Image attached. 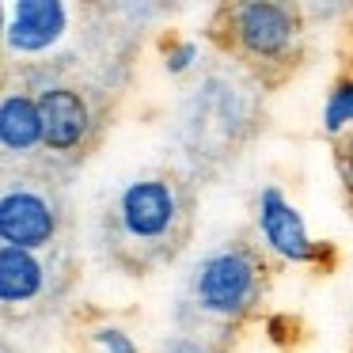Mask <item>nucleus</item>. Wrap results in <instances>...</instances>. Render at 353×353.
Wrapping results in <instances>:
<instances>
[{"instance_id": "f257e3e1", "label": "nucleus", "mask_w": 353, "mask_h": 353, "mask_svg": "<svg viewBox=\"0 0 353 353\" xmlns=\"http://www.w3.org/2000/svg\"><path fill=\"white\" fill-rule=\"evenodd\" d=\"M262 99L266 88L254 77L232 61H213L183 92L171 118L175 171L198 186L232 168L262 130Z\"/></svg>"}, {"instance_id": "f03ea898", "label": "nucleus", "mask_w": 353, "mask_h": 353, "mask_svg": "<svg viewBox=\"0 0 353 353\" xmlns=\"http://www.w3.org/2000/svg\"><path fill=\"white\" fill-rule=\"evenodd\" d=\"M198 194L183 171H145L118 186L99 213V251L114 270L148 277L171 266L194 236Z\"/></svg>"}, {"instance_id": "7ed1b4c3", "label": "nucleus", "mask_w": 353, "mask_h": 353, "mask_svg": "<svg viewBox=\"0 0 353 353\" xmlns=\"http://www.w3.org/2000/svg\"><path fill=\"white\" fill-rule=\"evenodd\" d=\"M122 61H110L107 50L61 54L54 61H39L23 72L27 95L39 103L42 130H46V156L57 168H72L99 137L110 118L114 92L122 84Z\"/></svg>"}, {"instance_id": "20e7f679", "label": "nucleus", "mask_w": 353, "mask_h": 353, "mask_svg": "<svg viewBox=\"0 0 353 353\" xmlns=\"http://www.w3.org/2000/svg\"><path fill=\"white\" fill-rule=\"evenodd\" d=\"M270 281V262L243 236L221 239L190 262L175 300V327L183 342L216 350L232 330L262 304Z\"/></svg>"}, {"instance_id": "39448f33", "label": "nucleus", "mask_w": 353, "mask_h": 353, "mask_svg": "<svg viewBox=\"0 0 353 353\" xmlns=\"http://www.w3.org/2000/svg\"><path fill=\"white\" fill-rule=\"evenodd\" d=\"M216 42L224 50V61L239 65L262 88H274L300 61L304 19L300 8L274 4V0L224 4L216 16Z\"/></svg>"}, {"instance_id": "423d86ee", "label": "nucleus", "mask_w": 353, "mask_h": 353, "mask_svg": "<svg viewBox=\"0 0 353 353\" xmlns=\"http://www.w3.org/2000/svg\"><path fill=\"white\" fill-rule=\"evenodd\" d=\"M69 216L61 168L54 160L19 163L4 175L0 198V236L4 243L23 251H50L61 243V228Z\"/></svg>"}, {"instance_id": "0eeeda50", "label": "nucleus", "mask_w": 353, "mask_h": 353, "mask_svg": "<svg viewBox=\"0 0 353 353\" xmlns=\"http://www.w3.org/2000/svg\"><path fill=\"white\" fill-rule=\"evenodd\" d=\"M54 270L39 259V251H23V247L4 243L0 247V300L4 312L16 307H39L46 296H54Z\"/></svg>"}, {"instance_id": "6e6552de", "label": "nucleus", "mask_w": 353, "mask_h": 353, "mask_svg": "<svg viewBox=\"0 0 353 353\" xmlns=\"http://www.w3.org/2000/svg\"><path fill=\"white\" fill-rule=\"evenodd\" d=\"M0 141H4V160L8 168L19 163H42L46 156V130H42L39 103L27 92H8L0 107Z\"/></svg>"}, {"instance_id": "1a4fd4ad", "label": "nucleus", "mask_w": 353, "mask_h": 353, "mask_svg": "<svg viewBox=\"0 0 353 353\" xmlns=\"http://www.w3.org/2000/svg\"><path fill=\"white\" fill-rule=\"evenodd\" d=\"M65 23V8L61 4H19L16 8V23H12V46L19 50H42L50 39H57Z\"/></svg>"}, {"instance_id": "9d476101", "label": "nucleus", "mask_w": 353, "mask_h": 353, "mask_svg": "<svg viewBox=\"0 0 353 353\" xmlns=\"http://www.w3.org/2000/svg\"><path fill=\"white\" fill-rule=\"evenodd\" d=\"M262 232H266V239L277 251L292 254V259H304L307 254V239L300 232V221L292 216V209L277 194H266V201H262Z\"/></svg>"}, {"instance_id": "9b49d317", "label": "nucleus", "mask_w": 353, "mask_h": 353, "mask_svg": "<svg viewBox=\"0 0 353 353\" xmlns=\"http://www.w3.org/2000/svg\"><path fill=\"white\" fill-rule=\"evenodd\" d=\"M338 171H342V183L353 198V133L342 141V148H338Z\"/></svg>"}]
</instances>
